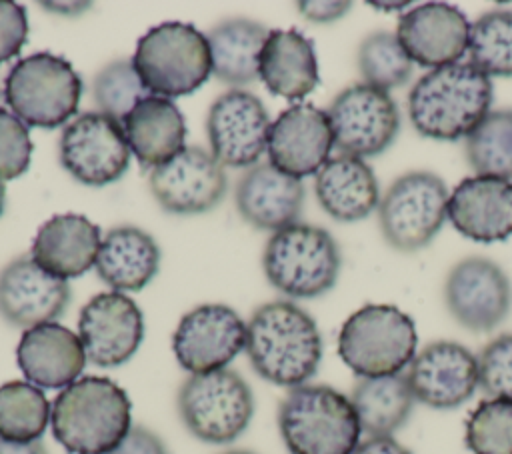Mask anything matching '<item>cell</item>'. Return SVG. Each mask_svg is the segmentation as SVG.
<instances>
[{
	"instance_id": "cell-1",
	"label": "cell",
	"mask_w": 512,
	"mask_h": 454,
	"mask_svg": "<svg viewBox=\"0 0 512 454\" xmlns=\"http://www.w3.org/2000/svg\"><path fill=\"white\" fill-rule=\"evenodd\" d=\"M244 350L260 378L296 388L306 384L322 362V334L304 308L290 300H272L252 312Z\"/></svg>"
},
{
	"instance_id": "cell-2",
	"label": "cell",
	"mask_w": 512,
	"mask_h": 454,
	"mask_svg": "<svg viewBox=\"0 0 512 454\" xmlns=\"http://www.w3.org/2000/svg\"><path fill=\"white\" fill-rule=\"evenodd\" d=\"M492 80L470 62H454L420 76L408 94V114L424 138H466L490 112Z\"/></svg>"
},
{
	"instance_id": "cell-3",
	"label": "cell",
	"mask_w": 512,
	"mask_h": 454,
	"mask_svg": "<svg viewBox=\"0 0 512 454\" xmlns=\"http://www.w3.org/2000/svg\"><path fill=\"white\" fill-rule=\"evenodd\" d=\"M50 424L68 454H110L132 428V404L114 380L82 376L54 398Z\"/></svg>"
},
{
	"instance_id": "cell-4",
	"label": "cell",
	"mask_w": 512,
	"mask_h": 454,
	"mask_svg": "<svg viewBox=\"0 0 512 454\" xmlns=\"http://www.w3.org/2000/svg\"><path fill=\"white\" fill-rule=\"evenodd\" d=\"M278 430L290 454H352L362 434L350 398L326 384L290 388L278 406Z\"/></svg>"
},
{
	"instance_id": "cell-5",
	"label": "cell",
	"mask_w": 512,
	"mask_h": 454,
	"mask_svg": "<svg viewBox=\"0 0 512 454\" xmlns=\"http://www.w3.org/2000/svg\"><path fill=\"white\" fill-rule=\"evenodd\" d=\"M132 64L144 88L168 100L196 92L212 74L206 34L188 22L152 26L140 36Z\"/></svg>"
},
{
	"instance_id": "cell-6",
	"label": "cell",
	"mask_w": 512,
	"mask_h": 454,
	"mask_svg": "<svg viewBox=\"0 0 512 454\" xmlns=\"http://www.w3.org/2000/svg\"><path fill=\"white\" fill-rule=\"evenodd\" d=\"M338 242L320 226L296 222L274 232L262 254L266 280L288 298H318L338 280Z\"/></svg>"
},
{
	"instance_id": "cell-7",
	"label": "cell",
	"mask_w": 512,
	"mask_h": 454,
	"mask_svg": "<svg viewBox=\"0 0 512 454\" xmlns=\"http://www.w3.org/2000/svg\"><path fill=\"white\" fill-rule=\"evenodd\" d=\"M416 324L392 304H366L346 318L338 356L360 378L400 374L416 356Z\"/></svg>"
},
{
	"instance_id": "cell-8",
	"label": "cell",
	"mask_w": 512,
	"mask_h": 454,
	"mask_svg": "<svg viewBox=\"0 0 512 454\" xmlns=\"http://www.w3.org/2000/svg\"><path fill=\"white\" fill-rule=\"evenodd\" d=\"M82 78L74 66L52 52L20 58L4 82V100L26 126H66L78 112Z\"/></svg>"
},
{
	"instance_id": "cell-9",
	"label": "cell",
	"mask_w": 512,
	"mask_h": 454,
	"mask_svg": "<svg viewBox=\"0 0 512 454\" xmlns=\"http://www.w3.org/2000/svg\"><path fill=\"white\" fill-rule=\"evenodd\" d=\"M176 410L196 440L230 444L250 426L254 394L242 374L230 368L190 374L178 388Z\"/></svg>"
},
{
	"instance_id": "cell-10",
	"label": "cell",
	"mask_w": 512,
	"mask_h": 454,
	"mask_svg": "<svg viewBox=\"0 0 512 454\" xmlns=\"http://www.w3.org/2000/svg\"><path fill=\"white\" fill-rule=\"evenodd\" d=\"M446 206L448 190L440 176L428 170L406 172L380 198V232L394 250L416 252L442 228Z\"/></svg>"
},
{
	"instance_id": "cell-11",
	"label": "cell",
	"mask_w": 512,
	"mask_h": 454,
	"mask_svg": "<svg viewBox=\"0 0 512 454\" xmlns=\"http://www.w3.org/2000/svg\"><path fill=\"white\" fill-rule=\"evenodd\" d=\"M130 154L122 122L98 110L72 118L60 134V164L84 186L116 182L128 170Z\"/></svg>"
},
{
	"instance_id": "cell-12",
	"label": "cell",
	"mask_w": 512,
	"mask_h": 454,
	"mask_svg": "<svg viewBox=\"0 0 512 454\" xmlns=\"http://www.w3.org/2000/svg\"><path fill=\"white\" fill-rule=\"evenodd\" d=\"M326 114L334 146L354 158L382 154L400 130V112L392 96L364 82L344 88Z\"/></svg>"
},
{
	"instance_id": "cell-13",
	"label": "cell",
	"mask_w": 512,
	"mask_h": 454,
	"mask_svg": "<svg viewBox=\"0 0 512 454\" xmlns=\"http://www.w3.org/2000/svg\"><path fill=\"white\" fill-rule=\"evenodd\" d=\"M270 116L262 100L240 88L220 94L206 116L210 154L230 168H250L268 150Z\"/></svg>"
},
{
	"instance_id": "cell-14",
	"label": "cell",
	"mask_w": 512,
	"mask_h": 454,
	"mask_svg": "<svg viewBox=\"0 0 512 454\" xmlns=\"http://www.w3.org/2000/svg\"><path fill=\"white\" fill-rule=\"evenodd\" d=\"M444 302L452 318L470 332H490L512 308V282L490 258L456 262L444 282Z\"/></svg>"
},
{
	"instance_id": "cell-15",
	"label": "cell",
	"mask_w": 512,
	"mask_h": 454,
	"mask_svg": "<svg viewBox=\"0 0 512 454\" xmlns=\"http://www.w3.org/2000/svg\"><path fill=\"white\" fill-rule=\"evenodd\" d=\"M150 192L170 214H202L216 208L228 190L224 166L204 148L184 146L150 170Z\"/></svg>"
},
{
	"instance_id": "cell-16",
	"label": "cell",
	"mask_w": 512,
	"mask_h": 454,
	"mask_svg": "<svg viewBox=\"0 0 512 454\" xmlns=\"http://www.w3.org/2000/svg\"><path fill=\"white\" fill-rule=\"evenodd\" d=\"M246 346V324L226 304H200L188 310L174 334L172 350L190 374L226 368Z\"/></svg>"
},
{
	"instance_id": "cell-17",
	"label": "cell",
	"mask_w": 512,
	"mask_h": 454,
	"mask_svg": "<svg viewBox=\"0 0 512 454\" xmlns=\"http://www.w3.org/2000/svg\"><path fill=\"white\" fill-rule=\"evenodd\" d=\"M78 338L90 364L100 368L122 366L144 340L142 310L124 292H100L80 310Z\"/></svg>"
},
{
	"instance_id": "cell-18",
	"label": "cell",
	"mask_w": 512,
	"mask_h": 454,
	"mask_svg": "<svg viewBox=\"0 0 512 454\" xmlns=\"http://www.w3.org/2000/svg\"><path fill=\"white\" fill-rule=\"evenodd\" d=\"M406 380L414 400L436 410H452L478 388V356L458 342L436 340L412 358Z\"/></svg>"
},
{
	"instance_id": "cell-19",
	"label": "cell",
	"mask_w": 512,
	"mask_h": 454,
	"mask_svg": "<svg viewBox=\"0 0 512 454\" xmlns=\"http://www.w3.org/2000/svg\"><path fill=\"white\" fill-rule=\"evenodd\" d=\"M72 298L70 284L46 272L34 258L18 256L0 270V318L16 328L56 322Z\"/></svg>"
},
{
	"instance_id": "cell-20",
	"label": "cell",
	"mask_w": 512,
	"mask_h": 454,
	"mask_svg": "<svg viewBox=\"0 0 512 454\" xmlns=\"http://www.w3.org/2000/svg\"><path fill=\"white\" fill-rule=\"evenodd\" d=\"M334 148L328 114L314 104H292L272 122L268 162L280 172L304 178L316 174Z\"/></svg>"
},
{
	"instance_id": "cell-21",
	"label": "cell",
	"mask_w": 512,
	"mask_h": 454,
	"mask_svg": "<svg viewBox=\"0 0 512 454\" xmlns=\"http://www.w3.org/2000/svg\"><path fill=\"white\" fill-rule=\"evenodd\" d=\"M470 26L460 8L446 2H426L400 16L396 38L412 62L434 70L464 56Z\"/></svg>"
},
{
	"instance_id": "cell-22",
	"label": "cell",
	"mask_w": 512,
	"mask_h": 454,
	"mask_svg": "<svg viewBox=\"0 0 512 454\" xmlns=\"http://www.w3.org/2000/svg\"><path fill=\"white\" fill-rule=\"evenodd\" d=\"M446 216L466 238L494 244L512 236V182L492 176H470L448 196Z\"/></svg>"
},
{
	"instance_id": "cell-23",
	"label": "cell",
	"mask_w": 512,
	"mask_h": 454,
	"mask_svg": "<svg viewBox=\"0 0 512 454\" xmlns=\"http://www.w3.org/2000/svg\"><path fill=\"white\" fill-rule=\"evenodd\" d=\"M304 184L270 162H258L236 182V208L258 230L278 232L298 222L304 208Z\"/></svg>"
},
{
	"instance_id": "cell-24",
	"label": "cell",
	"mask_w": 512,
	"mask_h": 454,
	"mask_svg": "<svg viewBox=\"0 0 512 454\" xmlns=\"http://www.w3.org/2000/svg\"><path fill=\"white\" fill-rule=\"evenodd\" d=\"M16 362L30 384L66 388L80 378L88 360L78 334L58 322H44L22 332Z\"/></svg>"
},
{
	"instance_id": "cell-25",
	"label": "cell",
	"mask_w": 512,
	"mask_h": 454,
	"mask_svg": "<svg viewBox=\"0 0 512 454\" xmlns=\"http://www.w3.org/2000/svg\"><path fill=\"white\" fill-rule=\"evenodd\" d=\"M100 226L84 214H56L36 232L30 256L58 278H78L92 268L102 242Z\"/></svg>"
},
{
	"instance_id": "cell-26",
	"label": "cell",
	"mask_w": 512,
	"mask_h": 454,
	"mask_svg": "<svg viewBox=\"0 0 512 454\" xmlns=\"http://www.w3.org/2000/svg\"><path fill=\"white\" fill-rule=\"evenodd\" d=\"M258 78L274 96L286 100L310 94L320 82L312 40L294 28L270 30L258 56Z\"/></svg>"
},
{
	"instance_id": "cell-27",
	"label": "cell",
	"mask_w": 512,
	"mask_h": 454,
	"mask_svg": "<svg viewBox=\"0 0 512 454\" xmlns=\"http://www.w3.org/2000/svg\"><path fill=\"white\" fill-rule=\"evenodd\" d=\"M314 192L322 210L338 222L368 218L380 204V190L374 170L354 156L330 158L314 180Z\"/></svg>"
},
{
	"instance_id": "cell-28",
	"label": "cell",
	"mask_w": 512,
	"mask_h": 454,
	"mask_svg": "<svg viewBox=\"0 0 512 454\" xmlns=\"http://www.w3.org/2000/svg\"><path fill=\"white\" fill-rule=\"evenodd\" d=\"M94 268L112 290L138 292L158 274L160 248L146 230L116 226L104 234Z\"/></svg>"
},
{
	"instance_id": "cell-29",
	"label": "cell",
	"mask_w": 512,
	"mask_h": 454,
	"mask_svg": "<svg viewBox=\"0 0 512 454\" xmlns=\"http://www.w3.org/2000/svg\"><path fill=\"white\" fill-rule=\"evenodd\" d=\"M122 128L142 168H156L184 148L186 122L174 100L148 96L122 120Z\"/></svg>"
},
{
	"instance_id": "cell-30",
	"label": "cell",
	"mask_w": 512,
	"mask_h": 454,
	"mask_svg": "<svg viewBox=\"0 0 512 454\" xmlns=\"http://www.w3.org/2000/svg\"><path fill=\"white\" fill-rule=\"evenodd\" d=\"M270 30L250 18H226L206 32L212 74L218 80L244 86L258 78V56Z\"/></svg>"
},
{
	"instance_id": "cell-31",
	"label": "cell",
	"mask_w": 512,
	"mask_h": 454,
	"mask_svg": "<svg viewBox=\"0 0 512 454\" xmlns=\"http://www.w3.org/2000/svg\"><path fill=\"white\" fill-rule=\"evenodd\" d=\"M350 402L356 410L360 428L368 438L392 436L406 424L414 408V396L408 386L406 374L360 378Z\"/></svg>"
},
{
	"instance_id": "cell-32",
	"label": "cell",
	"mask_w": 512,
	"mask_h": 454,
	"mask_svg": "<svg viewBox=\"0 0 512 454\" xmlns=\"http://www.w3.org/2000/svg\"><path fill=\"white\" fill-rule=\"evenodd\" d=\"M52 404L42 388L28 380H10L0 386V440H40L50 422Z\"/></svg>"
},
{
	"instance_id": "cell-33",
	"label": "cell",
	"mask_w": 512,
	"mask_h": 454,
	"mask_svg": "<svg viewBox=\"0 0 512 454\" xmlns=\"http://www.w3.org/2000/svg\"><path fill=\"white\" fill-rule=\"evenodd\" d=\"M464 150L476 176L512 178V110H490L466 136Z\"/></svg>"
},
{
	"instance_id": "cell-34",
	"label": "cell",
	"mask_w": 512,
	"mask_h": 454,
	"mask_svg": "<svg viewBox=\"0 0 512 454\" xmlns=\"http://www.w3.org/2000/svg\"><path fill=\"white\" fill-rule=\"evenodd\" d=\"M470 64L486 76H512V10H490L470 26Z\"/></svg>"
},
{
	"instance_id": "cell-35",
	"label": "cell",
	"mask_w": 512,
	"mask_h": 454,
	"mask_svg": "<svg viewBox=\"0 0 512 454\" xmlns=\"http://www.w3.org/2000/svg\"><path fill=\"white\" fill-rule=\"evenodd\" d=\"M414 62L404 52L396 34L374 32L358 48V70L364 84L380 90L404 86L412 76Z\"/></svg>"
},
{
	"instance_id": "cell-36",
	"label": "cell",
	"mask_w": 512,
	"mask_h": 454,
	"mask_svg": "<svg viewBox=\"0 0 512 454\" xmlns=\"http://www.w3.org/2000/svg\"><path fill=\"white\" fill-rule=\"evenodd\" d=\"M92 96L98 106V112L112 116L122 122L124 116L144 98L152 96L140 76L134 70L132 60L116 58L108 62L92 82Z\"/></svg>"
},
{
	"instance_id": "cell-37",
	"label": "cell",
	"mask_w": 512,
	"mask_h": 454,
	"mask_svg": "<svg viewBox=\"0 0 512 454\" xmlns=\"http://www.w3.org/2000/svg\"><path fill=\"white\" fill-rule=\"evenodd\" d=\"M464 438L472 454H512V400H482L466 420Z\"/></svg>"
},
{
	"instance_id": "cell-38",
	"label": "cell",
	"mask_w": 512,
	"mask_h": 454,
	"mask_svg": "<svg viewBox=\"0 0 512 454\" xmlns=\"http://www.w3.org/2000/svg\"><path fill=\"white\" fill-rule=\"evenodd\" d=\"M478 386L490 398L512 400V334L490 340L480 352Z\"/></svg>"
},
{
	"instance_id": "cell-39",
	"label": "cell",
	"mask_w": 512,
	"mask_h": 454,
	"mask_svg": "<svg viewBox=\"0 0 512 454\" xmlns=\"http://www.w3.org/2000/svg\"><path fill=\"white\" fill-rule=\"evenodd\" d=\"M28 126L10 110L0 108V182L22 176L32 158Z\"/></svg>"
},
{
	"instance_id": "cell-40",
	"label": "cell",
	"mask_w": 512,
	"mask_h": 454,
	"mask_svg": "<svg viewBox=\"0 0 512 454\" xmlns=\"http://www.w3.org/2000/svg\"><path fill=\"white\" fill-rule=\"evenodd\" d=\"M28 40V14L26 8L0 0V64L18 56Z\"/></svg>"
},
{
	"instance_id": "cell-41",
	"label": "cell",
	"mask_w": 512,
	"mask_h": 454,
	"mask_svg": "<svg viewBox=\"0 0 512 454\" xmlns=\"http://www.w3.org/2000/svg\"><path fill=\"white\" fill-rule=\"evenodd\" d=\"M110 454H168V448L156 432L136 424Z\"/></svg>"
},
{
	"instance_id": "cell-42",
	"label": "cell",
	"mask_w": 512,
	"mask_h": 454,
	"mask_svg": "<svg viewBox=\"0 0 512 454\" xmlns=\"http://www.w3.org/2000/svg\"><path fill=\"white\" fill-rule=\"evenodd\" d=\"M298 12L316 24H328L342 18L350 8L352 2L348 0H304L296 4Z\"/></svg>"
},
{
	"instance_id": "cell-43",
	"label": "cell",
	"mask_w": 512,
	"mask_h": 454,
	"mask_svg": "<svg viewBox=\"0 0 512 454\" xmlns=\"http://www.w3.org/2000/svg\"><path fill=\"white\" fill-rule=\"evenodd\" d=\"M352 454H412V452L392 436H374L360 442Z\"/></svg>"
},
{
	"instance_id": "cell-44",
	"label": "cell",
	"mask_w": 512,
	"mask_h": 454,
	"mask_svg": "<svg viewBox=\"0 0 512 454\" xmlns=\"http://www.w3.org/2000/svg\"><path fill=\"white\" fill-rule=\"evenodd\" d=\"M0 454H48V450L40 440H34V442L0 440Z\"/></svg>"
},
{
	"instance_id": "cell-45",
	"label": "cell",
	"mask_w": 512,
	"mask_h": 454,
	"mask_svg": "<svg viewBox=\"0 0 512 454\" xmlns=\"http://www.w3.org/2000/svg\"><path fill=\"white\" fill-rule=\"evenodd\" d=\"M370 6H374V8H382V10L390 12L388 8H396V10H400V8H404V6H406V2H394V4H388V2H370Z\"/></svg>"
},
{
	"instance_id": "cell-46",
	"label": "cell",
	"mask_w": 512,
	"mask_h": 454,
	"mask_svg": "<svg viewBox=\"0 0 512 454\" xmlns=\"http://www.w3.org/2000/svg\"><path fill=\"white\" fill-rule=\"evenodd\" d=\"M4 206H6V188H4V184L0 182V216H2V212H4Z\"/></svg>"
},
{
	"instance_id": "cell-47",
	"label": "cell",
	"mask_w": 512,
	"mask_h": 454,
	"mask_svg": "<svg viewBox=\"0 0 512 454\" xmlns=\"http://www.w3.org/2000/svg\"><path fill=\"white\" fill-rule=\"evenodd\" d=\"M222 454H256V452H252V450H242V448H236V450H226V452H222Z\"/></svg>"
}]
</instances>
